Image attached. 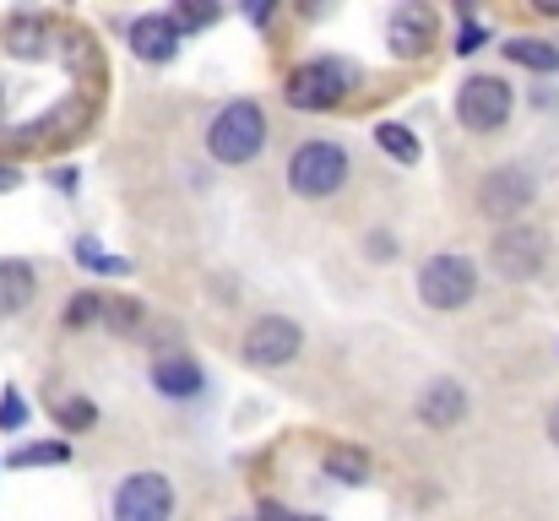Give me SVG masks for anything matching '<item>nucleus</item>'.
I'll return each mask as SVG.
<instances>
[{
    "label": "nucleus",
    "instance_id": "nucleus-1",
    "mask_svg": "<svg viewBox=\"0 0 559 521\" xmlns=\"http://www.w3.org/2000/svg\"><path fill=\"white\" fill-rule=\"evenodd\" d=\"M206 147H212V158H217V164H250V158L266 147V115H261L250 98L228 104V109L212 120Z\"/></svg>",
    "mask_w": 559,
    "mask_h": 521
},
{
    "label": "nucleus",
    "instance_id": "nucleus-2",
    "mask_svg": "<svg viewBox=\"0 0 559 521\" xmlns=\"http://www.w3.org/2000/svg\"><path fill=\"white\" fill-rule=\"evenodd\" d=\"M288 185H294L299 196H310V201L337 196V190L348 185V153H343L337 142H305V147L294 153V164H288Z\"/></svg>",
    "mask_w": 559,
    "mask_h": 521
},
{
    "label": "nucleus",
    "instance_id": "nucleus-3",
    "mask_svg": "<svg viewBox=\"0 0 559 521\" xmlns=\"http://www.w3.org/2000/svg\"><path fill=\"white\" fill-rule=\"evenodd\" d=\"M343 82H354V71H348V66H337V60H310V66H294V71H288L283 93H288V104H294V109L321 115V109L343 104V93H348Z\"/></svg>",
    "mask_w": 559,
    "mask_h": 521
},
{
    "label": "nucleus",
    "instance_id": "nucleus-4",
    "mask_svg": "<svg viewBox=\"0 0 559 521\" xmlns=\"http://www.w3.org/2000/svg\"><path fill=\"white\" fill-rule=\"evenodd\" d=\"M473 288H478V267L467 256H435L418 272V294L429 310H462L473 299Z\"/></svg>",
    "mask_w": 559,
    "mask_h": 521
},
{
    "label": "nucleus",
    "instance_id": "nucleus-5",
    "mask_svg": "<svg viewBox=\"0 0 559 521\" xmlns=\"http://www.w3.org/2000/svg\"><path fill=\"white\" fill-rule=\"evenodd\" d=\"M506 115H511V87H506L500 76H467V82H462V93H456V120H462L467 131L489 137V131L506 126Z\"/></svg>",
    "mask_w": 559,
    "mask_h": 521
},
{
    "label": "nucleus",
    "instance_id": "nucleus-6",
    "mask_svg": "<svg viewBox=\"0 0 559 521\" xmlns=\"http://www.w3.org/2000/svg\"><path fill=\"white\" fill-rule=\"evenodd\" d=\"M495 272L500 277H511V283H527L544 261H549V245H544V234L533 228V223H506L500 234H495Z\"/></svg>",
    "mask_w": 559,
    "mask_h": 521
},
{
    "label": "nucleus",
    "instance_id": "nucleus-7",
    "mask_svg": "<svg viewBox=\"0 0 559 521\" xmlns=\"http://www.w3.org/2000/svg\"><path fill=\"white\" fill-rule=\"evenodd\" d=\"M175 489L164 473H131L115 495V521H169Z\"/></svg>",
    "mask_w": 559,
    "mask_h": 521
},
{
    "label": "nucleus",
    "instance_id": "nucleus-8",
    "mask_svg": "<svg viewBox=\"0 0 559 521\" xmlns=\"http://www.w3.org/2000/svg\"><path fill=\"white\" fill-rule=\"evenodd\" d=\"M305 343V332L294 327V321H283V316H266V321H255L250 332H245V364H255V369H277V364H288L294 353Z\"/></svg>",
    "mask_w": 559,
    "mask_h": 521
},
{
    "label": "nucleus",
    "instance_id": "nucleus-9",
    "mask_svg": "<svg viewBox=\"0 0 559 521\" xmlns=\"http://www.w3.org/2000/svg\"><path fill=\"white\" fill-rule=\"evenodd\" d=\"M478 206H484V217H522V212L533 206V179H527L522 169H495V174H484Z\"/></svg>",
    "mask_w": 559,
    "mask_h": 521
},
{
    "label": "nucleus",
    "instance_id": "nucleus-10",
    "mask_svg": "<svg viewBox=\"0 0 559 521\" xmlns=\"http://www.w3.org/2000/svg\"><path fill=\"white\" fill-rule=\"evenodd\" d=\"M385 44H391L396 60H418L435 44V11L429 5H396L391 27H385Z\"/></svg>",
    "mask_w": 559,
    "mask_h": 521
},
{
    "label": "nucleus",
    "instance_id": "nucleus-11",
    "mask_svg": "<svg viewBox=\"0 0 559 521\" xmlns=\"http://www.w3.org/2000/svg\"><path fill=\"white\" fill-rule=\"evenodd\" d=\"M131 49L142 55V60H175L180 55V27H175V16H136L131 22Z\"/></svg>",
    "mask_w": 559,
    "mask_h": 521
},
{
    "label": "nucleus",
    "instance_id": "nucleus-12",
    "mask_svg": "<svg viewBox=\"0 0 559 521\" xmlns=\"http://www.w3.org/2000/svg\"><path fill=\"white\" fill-rule=\"evenodd\" d=\"M462 413H467V391L456 380H435L424 391V402H418V418L429 429H451V424H462Z\"/></svg>",
    "mask_w": 559,
    "mask_h": 521
},
{
    "label": "nucleus",
    "instance_id": "nucleus-13",
    "mask_svg": "<svg viewBox=\"0 0 559 521\" xmlns=\"http://www.w3.org/2000/svg\"><path fill=\"white\" fill-rule=\"evenodd\" d=\"M153 386H158L164 396H195V391H201V369H195L190 358H158V364H153Z\"/></svg>",
    "mask_w": 559,
    "mask_h": 521
},
{
    "label": "nucleus",
    "instance_id": "nucleus-14",
    "mask_svg": "<svg viewBox=\"0 0 559 521\" xmlns=\"http://www.w3.org/2000/svg\"><path fill=\"white\" fill-rule=\"evenodd\" d=\"M33 299V267L27 261H0V316H16Z\"/></svg>",
    "mask_w": 559,
    "mask_h": 521
},
{
    "label": "nucleus",
    "instance_id": "nucleus-15",
    "mask_svg": "<svg viewBox=\"0 0 559 521\" xmlns=\"http://www.w3.org/2000/svg\"><path fill=\"white\" fill-rule=\"evenodd\" d=\"M506 60H516L527 71H559V49L544 44V38H511L506 44Z\"/></svg>",
    "mask_w": 559,
    "mask_h": 521
},
{
    "label": "nucleus",
    "instance_id": "nucleus-16",
    "mask_svg": "<svg viewBox=\"0 0 559 521\" xmlns=\"http://www.w3.org/2000/svg\"><path fill=\"white\" fill-rule=\"evenodd\" d=\"M374 142H380L396 164H418V137H407V126L385 120V126H374Z\"/></svg>",
    "mask_w": 559,
    "mask_h": 521
},
{
    "label": "nucleus",
    "instance_id": "nucleus-17",
    "mask_svg": "<svg viewBox=\"0 0 559 521\" xmlns=\"http://www.w3.org/2000/svg\"><path fill=\"white\" fill-rule=\"evenodd\" d=\"M55 424H60L66 435L93 429V424H98V407H93L87 396H60V402H55Z\"/></svg>",
    "mask_w": 559,
    "mask_h": 521
},
{
    "label": "nucleus",
    "instance_id": "nucleus-18",
    "mask_svg": "<svg viewBox=\"0 0 559 521\" xmlns=\"http://www.w3.org/2000/svg\"><path fill=\"white\" fill-rule=\"evenodd\" d=\"M55 462H71V446L66 440H44V446L11 451V467H55Z\"/></svg>",
    "mask_w": 559,
    "mask_h": 521
},
{
    "label": "nucleus",
    "instance_id": "nucleus-19",
    "mask_svg": "<svg viewBox=\"0 0 559 521\" xmlns=\"http://www.w3.org/2000/svg\"><path fill=\"white\" fill-rule=\"evenodd\" d=\"M38 38H44V22H38V16H16V22L5 27V49H11V55H38V49H44Z\"/></svg>",
    "mask_w": 559,
    "mask_h": 521
},
{
    "label": "nucleus",
    "instance_id": "nucleus-20",
    "mask_svg": "<svg viewBox=\"0 0 559 521\" xmlns=\"http://www.w3.org/2000/svg\"><path fill=\"white\" fill-rule=\"evenodd\" d=\"M326 473H332V478H343V484H365L370 462H365L359 451H326Z\"/></svg>",
    "mask_w": 559,
    "mask_h": 521
},
{
    "label": "nucleus",
    "instance_id": "nucleus-21",
    "mask_svg": "<svg viewBox=\"0 0 559 521\" xmlns=\"http://www.w3.org/2000/svg\"><path fill=\"white\" fill-rule=\"evenodd\" d=\"M76 256H82V267H93V272H131V261H120V256H104L93 239H76Z\"/></svg>",
    "mask_w": 559,
    "mask_h": 521
},
{
    "label": "nucleus",
    "instance_id": "nucleus-22",
    "mask_svg": "<svg viewBox=\"0 0 559 521\" xmlns=\"http://www.w3.org/2000/svg\"><path fill=\"white\" fill-rule=\"evenodd\" d=\"M98 310H104V299H98V294H76V299L66 305V327H93V321H98Z\"/></svg>",
    "mask_w": 559,
    "mask_h": 521
},
{
    "label": "nucleus",
    "instance_id": "nucleus-23",
    "mask_svg": "<svg viewBox=\"0 0 559 521\" xmlns=\"http://www.w3.org/2000/svg\"><path fill=\"white\" fill-rule=\"evenodd\" d=\"M22 424H27V402H22V391L5 386V396H0V429H22Z\"/></svg>",
    "mask_w": 559,
    "mask_h": 521
},
{
    "label": "nucleus",
    "instance_id": "nucleus-24",
    "mask_svg": "<svg viewBox=\"0 0 559 521\" xmlns=\"http://www.w3.org/2000/svg\"><path fill=\"white\" fill-rule=\"evenodd\" d=\"M98 321H109V327H120V332H131V327H136V305H131V299H115V305L104 299V310H98Z\"/></svg>",
    "mask_w": 559,
    "mask_h": 521
},
{
    "label": "nucleus",
    "instance_id": "nucleus-25",
    "mask_svg": "<svg viewBox=\"0 0 559 521\" xmlns=\"http://www.w3.org/2000/svg\"><path fill=\"white\" fill-rule=\"evenodd\" d=\"M217 22V5H180L175 27H212Z\"/></svg>",
    "mask_w": 559,
    "mask_h": 521
},
{
    "label": "nucleus",
    "instance_id": "nucleus-26",
    "mask_svg": "<svg viewBox=\"0 0 559 521\" xmlns=\"http://www.w3.org/2000/svg\"><path fill=\"white\" fill-rule=\"evenodd\" d=\"M473 49H484V27H478V22L456 27V55H473Z\"/></svg>",
    "mask_w": 559,
    "mask_h": 521
},
{
    "label": "nucleus",
    "instance_id": "nucleus-27",
    "mask_svg": "<svg viewBox=\"0 0 559 521\" xmlns=\"http://www.w3.org/2000/svg\"><path fill=\"white\" fill-rule=\"evenodd\" d=\"M0 190H16V169L11 164H0Z\"/></svg>",
    "mask_w": 559,
    "mask_h": 521
},
{
    "label": "nucleus",
    "instance_id": "nucleus-28",
    "mask_svg": "<svg viewBox=\"0 0 559 521\" xmlns=\"http://www.w3.org/2000/svg\"><path fill=\"white\" fill-rule=\"evenodd\" d=\"M549 440H555V446H559V407H555V413H549Z\"/></svg>",
    "mask_w": 559,
    "mask_h": 521
},
{
    "label": "nucleus",
    "instance_id": "nucleus-29",
    "mask_svg": "<svg viewBox=\"0 0 559 521\" xmlns=\"http://www.w3.org/2000/svg\"><path fill=\"white\" fill-rule=\"evenodd\" d=\"M538 5H544V11H555V16H559V0H538Z\"/></svg>",
    "mask_w": 559,
    "mask_h": 521
},
{
    "label": "nucleus",
    "instance_id": "nucleus-30",
    "mask_svg": "<svg viewBox=\"0 0 559 521\" xmlns=\"http://www.w3.org/2000/svg\"><path fill=\"white\" fill-rule=\"evenodd\" d=\"M0 115H5V87H0Z\"/></svg>",
    "mask_w": 559,
    "mask_h": 521
},
{
    "label": "nucleus",
    "instance_id": "nucleus-31",
    "mask_svg": "<svg viewBox=\"0 0 559 521\" xmlns=\"http://www.w3.org/2000/svg\"><path fill=\"white\" fill-rule=\"evenodd\" d=\"M288 521H321V517H288Z\"/></svg>",
    "mask_w": 559,
    "mask_h": 521
}]
</instances>
